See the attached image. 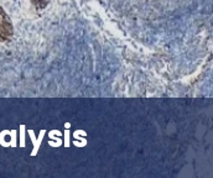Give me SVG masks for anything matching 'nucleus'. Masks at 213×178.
<instances>
[{
	"mask_svg": "<svg viewBox=\"0 0 213 178\" xmlns=\"http://www.w3.org/2000/svg\"><path fill=\"white\" fill-rule=\"evenodd\" d=\"M14 35V26L5 10L0 6V42L9 41Z\"/></svg>",
	"mask_w": 213,
	"mask_h": 178,
	"instance_id": "1",
	"label": "nucleus"
}]
</instances>
